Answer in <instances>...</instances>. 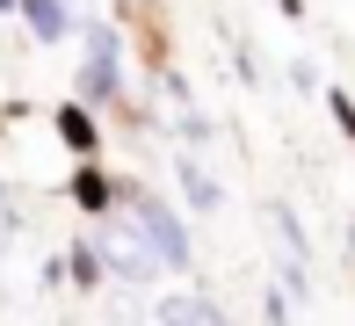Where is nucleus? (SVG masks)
<instances>
[{
	"mask_svg": "<svg viewBox=\"0 0 355 326\" xmlns=\"http://www.w3.org/2000/svg\"><path fill=\"white\" fill-rule=\"evenodd\" d=\"M80 37H87V58H80V94L87 102H123V44L109 22H80Z\"/></svg>",
	"mask_w": 355,
	"mask_h": 326,
	"instance_id": "f257e3e1",
	"label": "nucleus"
},
{
	"mask_svg": "<svg viewBox=\"0 0 355 326\" xmlns=\"http://www.w3.org/2000/svg\"><path fill=\"white\" fill-rule=\"evenodd\" d=\"M131 225H138L145 239H153L159 268H174V275H182L189 261H196V254H189V232H182V218H174V203H159V196H145V189H131Z\"/></svg>",
	"mask_w": 355,
	"mask_h": 326,
	"instance_id": "f03ea898",
	"label": "nucleus"
},
{
	"mask_svg": "<svg viewBox=\"0 0 355 326\" xmlns=\"http://www.w3.org/2000/svg\"><path fill=\"white\" fill-rule=\"evenodd\" d=\"M102 261H109V275H123V283H153V275H159V254H153V239H145L138 225L109 239V247H102Z\"/></svg>",
	"mask_w": 355,
	"mask_h": 326,
	"instance_id": "7ed1b4c3",
	"label": "nucleus"
},
{
	"mask_svg": "<svg viewBox=\"0 0 355 326\" xmlns=\"http://www.w3.org/2000/svg\"><path fill=\"white\" fill-rule=\"evenodd\" d=\"M51 123H58V138H66V153H73V160H94V153H102V123L87 117V102H66Z\"/></svg>",
	"mask_w": 355,
	"mask_h": 326,
	"instance_id": "20e7f679",
	"label": "nucleus"
},
{
	"mask_svg": "<svg viewBox=\"0 0 355 326\" xmlns=\"http://www.w3.org/2000/svg\"><path fill=\"white\" fill-rule=\"evenodd\" d=\"M116 196H123V189L109 182L94 160H80V174H73V203L87 210V218H109V210H116Z\"/></svg>",
	"mask_w": 355,
	"mask_h": 326,
	"instance_id": "39448f33",
	"label": "nucleus"
},
{
	"mask_svg": "<svg viewBox=\"0 0 355 326\" xmlns=\"http://www.w3.org/2000/svg\"><path fill=\"white\" fill-rule=\"evenodd\" d=\"M174 182H182V196H189V210H218V203H225V189L211 182V167H203L196 153H182V160H174Z\"/></svg>",
	"mask_w": 355,
	"mask_h": 326,
	"instance_id": "423d86ee",
	"label": "nucleus"
},
{
	"mask_svg": "<svg viewBox=\"0 0 355 326\" xmlns=\"http://www.w3.org/2000/svg\"><path fill=\"white\" fill-rule=\"evenodd\" d=\"M15 15L29 22V37H37V44H58V37H73V15H66V0H22Z\"/></svg>",
	"mask_w": 355,
	"mask_h": 326,
	"instance_id": "0eeeda50",
	"label": "nucleus"
},
{
	"mask_svg": "<svg viewBox=\"0 0 355 326\" xmlns=\"http://www.w3.org/2000/svg\"><path fill=\"white\" fill-rule=\"evenodd\" d=\"M159 326H225V319L203 298H159Z\"/></svg>",
	"mask_w": 355,
	"mask_h": 326,
	"instance_id": "6e6552de",
	"label": "nucleus"
},
{
	"mask_svg": "<svg viewBox=\"0 0 355 326\" xmlns=\"http://www.w3.org/2000/svg\"><path fill=\"white\" fill-rule=\"evenodd\" d=\"M102 268H109V261H102V247H87V239L66 254V275H73L80 290H94V283H102Z\"/></svg>",
	"mask_w": 355,
	"mask_h": 326,
	"instance_id": "1a4fd4ad",
	"label": "nucleus"
},
{
	"mask_svg": "<svg viewBox=\"0 0 355 326\" xmlns=\"http://www.w3.org/2000/svg\"><path fill=\"white\" fill-rule=\"evenodd\" d=\"M327 109H334V123H341V138L355 145V94L348 87H327Z\"/></svg>",
	"mask_w": 355,
	"mask_h": 326,
	"instance_id": "9d476101",
	"label": "nucleus"
},
{
	"mask_svg": "<svg viewBox=\"0 0 355 326\" xmlns=\"http://www.w3.org/2000/svg\"><path fill=\"white\" fill-rule=\"evenodd\" d=\"M261 319H268V326H290V290H283V283L261 298Z\"/></svg>",
	"mask_w": 355,
	"mask_h": 326,
	"instance_id": "9b49d317",
	"label": "nucleus"
},
{
	"mask_svg": "<svg viewBox=\"0 0 355 326\" xmlns=\"http://www.w3.org/2000/svg\"><path fill=\"white\" fill-rule=\"evenodd\" d=\"M276 8L290 15V22H304V0H276Z\"/></svg>",
	"mask_w": 355,
	"mask_h": 326,
	"instance_id": "f8f14e48",
	"label": "nucleus"
},
{
	"mask_svg": "<svg viewBox=\"0 0 355 326\" xmlns=\"http://www.w3.org/2000/svg\"><path fill=\"white\" fill-rule=\"evenodd\" d=\"M0 8H22V0H0Z\"/></svg>",
	"mask_w": 355,
	"mask_h": 326,
	"instance_id": "ddd939ff",
	"label": "nucleus"
}]
</instances>
